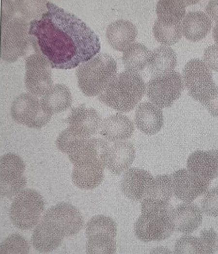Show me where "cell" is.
Returning <instances> with one entry per match:
<instances>
[{
    "instance_id": "cell-36",
    "label": "cell",
    "mask_w": 218,
    "mask_h": 254,
    "mask_svg": "<svg viewBox=\"0 0 218 254\" xmlns=\"http://www.w3.org/2000/svg\"><path fill=\"white\" fill-rule=\"evenodd\" d=\"M203 60L211 70L218 72V46L213 45L206 48L203 51Z\"/></svg>"
},
{
    "instance_id": "cell-4",
    "label": "cell",
    "mask_w": 218,
    "mask_h": 254,
    "mask_svg": "<svg viewBox=\"0 0 218 254\" xmlns=\"http://www.w3.org/2000/svg\"><path fill=\"white\" fill-rule=\"evenodd\" d=\"M117 63L107 53H100L81 64L76 70L78 86L88 96L99 95L116 75Z\"/></svg>"
},
{
    "instance_id": "cell-28",
    "label": "cell",
    "mask_w": 218,
    "mask_h": 254,
    "mask_svg": "<svg viewBox=\"0 0 218 254\" xmlns=\"http://www.w3.org/2000/svg\"><path fill=\"white\" fill-rule=\"evenodd\" d=\"M172 194L171 175H159L154 178L143 199L161 204H170Z\"/></svg>"
},
{
    "instance_id": "cell-32",
    "label": "cell",
    "mask_w": 218,
    "mask_h": 254,
    "mask_svg": "<svg viewBox=\"0 0 218 254\" xmlns=\"http://www.w3.org/2000/svg\"><path fill=\"white\" fill-rule=\"evenodd\" d=\"M29 251L28 242L18 234H12L0 244V254H27Z\"/></svg>"
},
{
    "instance_id": "cell-13",
    "label": "cell",
    "mask_w": 218,
    "mask_h": 254,
    "mask_svg": "<svg viewBox=\"0 0 218 254\" xmlns=\"http://www.w3.org/2000/svg\"><path fill=\"white\" fill-rule=\"evenodd\" d=\"M41 219L52 225L63 237L76 235L84 224L79 211L67 203H60L50 207Z\"/></svg>"
},
{
    "instance_id": "cell-35",
    "label": "cell",
    "mask_w": 218,
    "mask_h": 254,
    "mask_svg": "<svg viewBox=\"0 0 218 254\" xmlns=\"http://www.w3.org/2000/svg\"><path fill=\"white\" fill-rule=\"evenodd\" d=\"M218 236L213 228L202 230L199 238L203 254H213L217 249Z\"/></svg>"
},
{
    "instance_id": "cell-5",
    "label": "cell",
    "mask_w": 218,
    "mask_h": 254,
    "mask_svg": "<svg viewBox=\"0 0 218 254\" xmlns=\"http://www.w3.org/2000/svg\"><path fill=\"white\" fill-rule=\"evenodd\" d=\"M101 122L94 109L81 104L71 110L67 118L68 127L59 135V142L67 146L76 141L91 138L99 129Z\"/></svg>"
},
{
    "instance_id": "cell-11",
    "label": "cell",
    "mask_w": 218,
    "mask_h": 254,
    "mask_svg": "<svg viewBox=\"0 0 218 254\" xmlns=\"http://www.w3.org/2000/svg\"><path fill=\"white\" fill-rule=\"evenodd\" d=\"M51 67L48 61L41 54H33L26 58L25 84L29 93L41 97L52 87Z\"/></svg>"
},
{
    "instance_id": "cell-1",
    "label": "cell",
    "mask_w": 218,
    "mask_h": 254,
    "mask_svg": "<svg viewBox=\"0 0 218 254\" xmlns=\"http://www.w3.org/2000/svg\"><path fill=\"white\" fill-rule=\"evenodd\" d=\"M46 6L40 18L30 21L29 34L35 51L52 68H74L99 52L98 36L82 20L52 2Z\"/></svg>"
},
{
    "instance_id": "cell-26",
    "label": "cell",
    "mask_w": 218,
    "mask_h": 254,
    "mask_svg": "<svg viewBox=\"0 0 218 254\" xmlns=\"http://www.w3.org/2000/svg\"><path fill=\"white\" fill-rule=\"evenodd\" d=\"M187 0H159L156 6L157 19L169 25L181 24L186 14V7L191 4Z\"/></svg>"
},
{
    "instance_id": "cell-40",
    "label": "cell",
    "mask_w": 218,
    "mask_h": 254,
    "mask_svg": "<svg viewBox=\"0 0 218 254\" xmlns=\"http://www.w3.org/2000/svg\"><path fill=\"white\" fill-rule=\"evenodd\" d=\"M152 251V253H171L169 249L164 247H157L154 248Z\"/></svg>"
},
{
    "instance_id": "cell-38",
    "label": "cell",
    "mask_w": 218,
    "mask_h": 254,
    "mask_svg": "<svg viewBox=\"0 0 218 254\" xmlns=\"http://www.w3.org/2000/svg\"><path fill=\"white\" fill-rule=\"evenodd\" d=\"M207 16L216 23H218V0L209 1L205 7Z\"/></svg>"
},
{
    "instance_id": "cell-31",
    "label": "cell",
    "mask_w": 218,
    "mask_h": 254,
    "mask_svg": "<svg viewBox=\"0 0 218 254\" xmlns=\"http://www.w3.org/2000/svg\"><path fill=\"white\" fill-rule=\"evenodd\" d=\"M85 231L86 237L97 233H105L116 237L117 225L109 217L98 215L93 217L88 221Z\"/></svg>"
},
{
    "instance_id": "cell-33",
    "label": "cell",
    "mask_w": 218,
    "mask_h": 254,
    "mask_svg": "<svg viewBox=\"0 0 218 254\" xmlns=\"http://www.w3.org/2000/svg\"><path fill=\"white\" fill-rule=\"evenodd\" d=\"M174 251L175 254H203L199 237L185 235L175 242Z\"/></svg>"
},
{
    "instance_id": "cell-37",
    "label": "cell",
    "mask_w": 218,
    "mask_h": 254,
    "mask_svg": "<svg viewBox=\"0 0 218 254\" xmlns=\"http://www.w3.org/2000/svg\"><path fill=\"white\" fill-rule=\"evenodd\" d=\"M201 104L211 115L218 117V86H216L213 93Z\"/></svg>"
},
{
    "instance_id": "cell-6",
    "label": "cell",
    "mask_w": 218,
    "mask_h": 254,
    "mask_svg": "<svg viewBox=\"0 0 218 254\" xmlns=\"http://www.w3.org/2000/svg\"><path fill=\"white\" fill-rule=\"evenodd\" d=\"M44 210V200L36 190H23L14 198L9 210L12 223L21 230H29L40 222Z\"/></svg>"
},
{
    "instance_id": "cell-3",
    "label": "cell",
    "mask_w": 218,
    "mask_h": 254,
    "mask_svg": "<svg viewBox=\"0 0 218 254\" xmlns=\"http://www.w3.org/2000/svg\"><path fill=\"white\" fill-rule=\"evenodd\" d=\"M171 209L170 204L143 199L141 215L134 227L137 238L145 242L168 238L174 231L170 218Z\"/></svg>"
},
{
    "instance_id": "cell-8",
    "label": "cell",
    "mask_w": 218,
    "mask_h": 254,
    "mask_svg": "<svg viewBox=\"0 0 218 254\" xmlns=\"http://www.w3.org/2000/svg\"><path fill=\"white\" fill-rule=\"evenodd\" d=\"M182 78L188 95L201 103L216 87L211 70L198 58L191 59L185 64Z\"/></svg>"
},
{
    "instance_id": "cell-30",
    "label": "cell",
    "mask_w": 218,
    "mask_h": 254,
    "mask_svg": "<svg viewBox=\"0 0 218 254\" xmlns=\"http://www.w3.org/2000/svg\"><path fill=\"white\" fill-rule=\"evenodd\" d=\"M153 32L156 40L164 46H171L178 42L182 35L181 24L169 25L156 20Z\"/></svg>"
},
{
    "instance_id": "cell-10",
    "label": "cell",
    "mask_w": 218,
    "mask_h": 254,
    "mask_svg": "<svg viewBox=\"0 0 218 254\" xmlns=\"http://www.w3.org/2000/svg\"><path fill=\"white\" fill-rule=\"evenodd\" d=\"M11 114L16 122L35 129L44 127L51 117L43 109L41 101L30 93H22L14 99Z\"/></svg>"
},
{
    "instance_id": "cell-14",
    "label": "cell",
    "mask_w": 218,
    "mask_h": 254,
    "mask_svg": "<svg viewBox=\"0 0 218 254\" xmlns=\"http://www.w3.org/2000/svg\"><path fill=\"white\" fill-rule=\"evenodd\" d=\"M171 175L173 194L183 202H192L204 193L210 183L191 174L187 169H179Z\"/></svg>"
},
{
    "instance_id": "cell-34",
    "label": "cell",
    "mask_w": 218,
    "mask_h": 254,
    "mask_svg": "<svg viewBox=\"0 0 218 254\" xmlns=\"http://www.w3.org/2000/svg\"><path fill=\"white\" fill-rule=\"evenodd\" d=\"M201 206L202 212L206 215L218 216V187L212 188L204 193Z\"/></svg>"
},
{
    "instance_id": "cell-2",
    "label": "cell",
    "mask_w": 218,
    "mask_h": 254,
    "mask_svg": "<svg viewBox=\"0 0 218 254\" xmlns=\"http://www.w3.org/2000/svg\"><path fill=\"white\" fill-rule=\"evenodd\" d=\"M146 85L136 72L125 70L116 75L98 95L99 100L120 112L132 110L144 95Z\"/></svg>"
},
{
    "instance_id": "cell-7",
    "label": "cell",
    "mask_w": 218,
    "mask_h": 254,
    "mask_svg": "<svg viewBox=\"0 0 218 254\" xmlns=\"http://www.w3.org/2000/svg\"><path fill=\"white\" fill-rule=\"evenodd\" d=\"M30 24L20 16L2 23L1 57L9 63L16 62L26 53L31 43Z\"/></svg>"
},
{
    "instance_id": "cell-15",
    "label": "cell",
    "mask_w": 218,
    "mask_h": 254,
    "mask_svg": "<svg viewBox=\"0 0 218 254\" xmlns=\"http://www.w3.org/2000/svg\"><path fill=\"white\" fill-rule=\"evenodd\" d=\"M187 169L198 178L210 183L218 177V150L194 151L187 159Z\"/></svg>"
},
{
    "instance_id": "cell-19",
    "label": "cell",
    "mask_w": 218,
    "mask_h": 254,
    "mask_svg": "<svg viewBox=\"0 0 218 254\" xmlns=\"http://www.w3.org/2000/svg\"><path fill=\"white\" fill-rule=\"evenodd\" d=\"M99 129L100 135L105 140L116 142L130 138L134 131V126L127 116L117 113L104 119Z\"/></svg>"
},
{
    "instance_id": "cell-22",
    "label": "cell",
    "mask_w": 218,
    "mask_h": 254,
    "mask_svg": "<svg viewBox=\"0 0 218 254\" xmlns=\"http://www.w3.org/2000/svg\"><path fill=\"white\" fill-rule=\"evenodd\" d=\"M182 33L187 40L198 42L205 38L211 29L209 17L202 11L187 13L181 22Z\"/></svg>"
},
{
    "instance_id": "cell-27",
    "label": "cell",
    "mask_w": 218,
    "mask_h": 254,
    "mask_svg": "<svg viewBox=\"0 0 218 254\" xmlns=\"http://www.w3.org/2000/svg\"><path fill=\"white\" fill-rule=\"evenodd\" d=\"M144 45L136 42L129 46L124 52L122 61L126 70L138 72L148 65L151 54Z\"/></svg>"
},
{
    "instance_id": "cell-24",
    "label": "cell",
    "mask_w": 218,
    "mask_h": 254,
    "mask_svg": "<svg viewBox=\"0 0 218 254\" xmlns=\"http://www.w3.org/2000/svg\"><path fill=\"white\" fill-rule=\"evenodd\" d=\"M40 101L44 111L52 116L69 108L72 102V97L67 86L56 84L42 96Z\"/></svg>"
},
{
    "instance_id": "cell-16",
    "label": "cell",
    "mask_w": 218,
    "mask_h": 254,
    "mask_svg": "<svg viewBox=\"0 0 218 254\" xmlns=\"http://www.w3.org/2000/svg\"><path fill=\"white\" fill-rule=\"evenodd\" d=\"M154 180V177L148 171L132 168L127 169L124 174L121 189L124 194L130 200L141 201Z\"/></svg>"
},
{
    "instance_id": "cell-18",
    "label": "cell",
    "mask_w": 218,
    "mask_h": 254,
    "mask_svg": "<svg viewBox=\"0 0 218 254\" xmlns=\"http://www.w3.org/2000/svg\"><path fill=\"white\" fill-rule=\"evenodd\" d=\"M136 152L129 142H115L109 147L105 156V167L112 174L119 175L126 171L134 161Z\"/></svg>"
},
{
    "instance_id": "cell-9",
    "label": "cell",
    "mask_w": 218,
    "mask_h": 254,
    "mask_svg": "<svg viewBox=\"0 0 218 254\" xmlns=\"http://www.w3.org/2000/svg\"><path fill=\"white\" fill-rule=\"evenodd\" d=\"M183 78L179 73L153 76L146 88L147 96L152 103L160 108L171 107L184 90Z\"/></svg>"
},
{
    "instance_id": "cell-17",
    "label": "cell",
    "mask_w": 218,
    "mask_h": 254,
    "mask_svg": "<svg viewBox=\"0 0 218 254\" xmlns=\"http://www.w3.org/2000/svg\"><path fill=\"white\" fill-rule=\"evenodd\" d=\"M170 218L174 231L189 234L202 223V211L195 204L184 202L171 208Z\"/></svg>"
},
{
    "instance_id": "cell-12",
    "label": "cell",
    "mask_w": 218,
    "mask_h": 254,
    "mask_svg": "<svg viewBox=\"0 0 218 254\" xmlns=\"http://www.w3.org/2000/svg\"><path fill=\"white\" fill-rule=\"evenodd\" d=\"M25 165L18 155L11 153L0 158V196L12 198L24 190L27 180L24 175Z\"/></svg>"
},
{
    "instance_id": "cell-25",
    "label": "cell",
    "mask_w": 218,
    "mask_h": 254,
    "mask_svg": "<svg viewBox=\"0 0 218 254\" xmlns=\"http://www.w3.org/2000/svg\"><path fill=\"white\" fill-rule=\"evenodd\" d=\"M177 65V57L170 47L159 46L152 51L148 66L153 76L166 74L174 71Z\"/></svg>"
},
{
    "instance_id": "cell-29",
    "label": "cell",
    "mask_w": 218,
    "mask_h": 254,
    "mask_svg": "<svg viewBox=\"0 0 218 254\" xmlns=\"http://www.w3.org/2000/svg\"><path fill=\"white\" fill-rule=\"evenodd\" d=\"M86 237L87 254H111L116 251L115 237L109 234L97 233Z\"/></svg>"
},
{
    "instance_id": "cell-41",
    "label": "cell",
    "mask_w": 218,
    "mask_h": 254,
    "mask_svg": "<svg viewBox=\"0 0 218 254\" xmlns=\"http://www.w3.org/2000/svg\"><path fill=\"white\" fill-rule=\"evenodd\" d=\"M217 250H218V240H217Z\"/></svg>"
},
{
    "instance_id": "cell-20",
    "label": "cell",
    "mask_w": 218,
    "mask_h": 254,
    "mask_svg": "<svg viewBox=\"0 0 218 254\" xmlns=\"http://www.w3.org/2000/svg\"><path fill=\"white\" fill-rule=\"evenodd\" d=\"M135 122L138 128L146 135H154L161 129L164 124L161 108L153 103L145 101L136 109Z\"/></svg>"
},
{
    "instance_id": "cell-23",
    "label": "cell",
    "mask_w": 218,
    "mask_h": 254,
    "mask_svg": "<svg viewBox=\"0 0 218 254\" xmlns=\"http://www.w3.org/2000/svg\"><path fill=\"white\" fill-rule=\"evenodd\" d=\"M64 237L48 222L41 219L32 234L33 247L40 252L54 251L62 244Z\"/></svg>"
},
{
    "instance_id": "cell-39",
    "label": "cell",
    "mask_w": 218,
    "mask_h": 254,
    "mask_svg": "<svg viewBox=\"0 0 218 254\" xmlns=\"http://www.w3.org/2000/svg\"><path fill=\"white\" fill-rule=\"evenodd\" d=\"M212 37L216 45L218 46V23H216L213 28Z\"/></svg>"
},
{
    "instance_id": "cell-21",
    "label": "cell",
    "mask_w": 218,
    "mask_h": 254,
    "mask_svg": "<svg viewBox=\"0 0 218 254\" xmlns=\"http://www.w3.org/2000/svg\"><path fill=\"white\" fill-rule=\"evenodd\" d=\"M138 34L136 26L129 20L119 19L110 23L106 30L109 45L115 50L124 51L135 40Z\"/></svg>"
}]
</instances>
